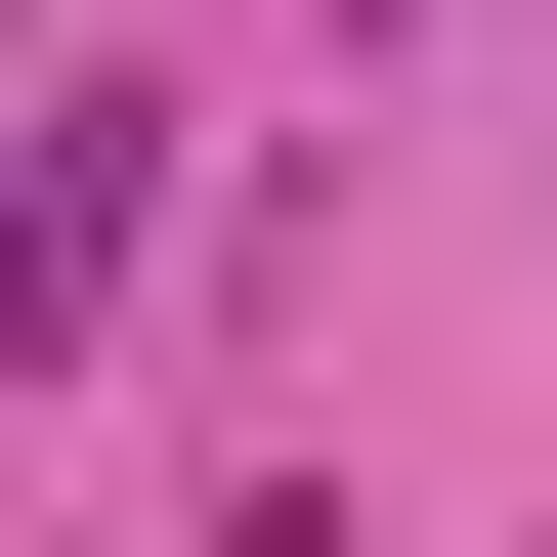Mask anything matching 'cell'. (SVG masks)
Masks as SVG:
<instances>
[{
  "instance_id": "1",
  "label": "cell",
  "mask_w": 557,
  "mask_h": 557,
  "mask_svg": "<svg viewBox=\"0 0 557 557\" xmlns=\"http://www.w3.org/2000/svg\"><path fill=\"white\" fill-rule=\"evenodd\" d=\"M172 258V86H86V129H44V258H0V300H44V344H86V300H129Z\"/></svg>"
},
{
  "instance_id": "2",
  "label": "cell",
  "mask_w": 557,
  "mask_h": 557,
  "mask_svg": "<svg viewBox=\"0 0 557 557\" xmlns=\"http://www.w3.org/2000/svg\"><path fill=\"white\" fill-rule=\"evenodd\" d=\"M214 557H344V472H258V515H214Z\"/></svg>"
}]
</instances>
